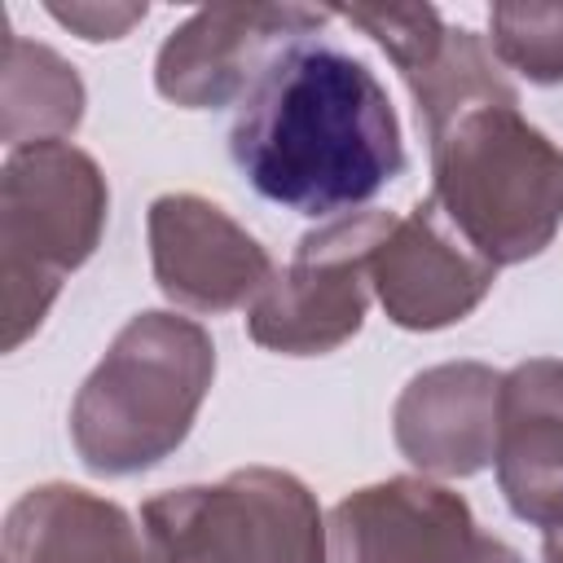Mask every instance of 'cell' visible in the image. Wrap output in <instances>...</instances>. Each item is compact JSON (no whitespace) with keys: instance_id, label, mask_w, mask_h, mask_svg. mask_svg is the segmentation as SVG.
<instances>
[{"instance_id":"16","label":"cell","mask_w":563,"mask_h":563,"mask_svg":"<svg viewBox=\"0 0 563 563\" xmlns=\"http://www.w3.org/2000/svg\"><path fill=\"white\" fill-rule=\"evenodd\" d=\"M493 57L528 84H563V4L559 0H501L488 9Z\"/></svg>"},{"instance_id":"14","label":"cell","mask_w":563,"mask_h":563,"mask_svg":"<svg viewBox=\"0 0 563 563\" xmlns=\"http://www.w3.org/2000/svg\"><path fill=\"white\" fill-rule=\"evenodd\" d=\"M0 110L4 141L13 150L35 141H62L84 119V84L66 57L48 44L9 35L4 40V75H0Z\"/></svg>"},{"instance_id":"6","label":"cell","mask_w":563,"mask_h":563,"mask_svg":"<svg viewBox=\"0 0 563 563\" xmlns=\"http://www.w3.org/2000/svg\"><path fill=\"white\" fill-rule=\"evenodd\" d=\"M391 220V211H356L303 233L290 264L251 303V339L282 356H321L347 343L365 321L369 264Z\"/></svg>"},{"instance_id":"3","label":"cell","mask_w":563,"mask_h":563,"mask_svg":"<svg viewBox=\"0 0 563 563\" xmlns=\"http://www.w3.org/2000/svg\"><path fill=\"white\" fill-rule=\"evenodd\" d=\"M431 141V198L488 264L541 255L563 224V150L519 101L471 106Z\"/></svg>"},{"instance_id":"7","label":"cell","mask_w":563,"mask_h":563,"mask_svg":"<svg viewBox=\"0 0 563 563\" xmlns=\"http://www.w3.org/2000/svg\"><path fill=\"white\" fill-rule=\"evenodd\" d=\"M325 563H523L484 532L444 484L391 475L334 501L325 515Z\"/></svg>"},{"instance_id":"4","label":"cell","mask_w":563,"mask_h":563,"mask_svg":"<svg viewBox=\"0 0 563 563\" xmlns=\"http://www.w3.org/2000/svg\"><path fill=\"white\" fill-rule=\"evenodd\" d=\"M110 189L92 154L70 141H35L0 172V303L4 352L31 339L62 282L97 251Z\"/></svg>"},{"instance_id":"12","label":"cell","mask_w":563,"mask_h":563,"mask_svg":"<svg viewBox=\"0 0 563 563\" xmlns=\"http://www.w3.org/2000/svg\"><path fill=\"white\" fill-rule=\"evenodd\" d=\"M493 466L519 519L563 523V361L532 356L501 374Z\"/></svg>"},{"instance_id":"17","label":"cell","mask_w":563,"mask_h":563,"mask_svg":"<svg viewBox=\"0 0 563 563\" xmlns=\"http://www.w3.org/2000/svg\"><path fill=\"white\" fill-rule=\"evenodd\" d=\"M48 13L84 40H119L145 18V4H48Z\"/></svg>"},{"instance_id":"9","label":"cell","mask_w":563,"mask_h":563,"mask_svg":"<svg viewBox=\"0 0 563 563\" xmlns=\"http://www.w3.org/2000/svg\"><path fill=\"white\" fill-rule=\"evenodd\" d=\"M369 277L378 303L400 330H444L484 303L497 264H488L427 194L409 216L391 220Z\"/></svg>"},{"instance_id":"10","label":"cell","mask_w":563,"mask_h":563,"mask_svg":"<svg viewBox=\"0 0 563 563\" xmlns=\"http://www.w3.org/2000/svg\"><path fill=\"white\" fill-rule=\"evenodd\" d=\"M150 264L158 290L194 312H229L273 282L268 251L216 202L163 194L150 202Z\"/></svg>"},{"instance_id":"13","label":"cell","mask_w":563,"mask_h":563,"mask_svg":"<svg viewBox=\"0 0 563 563\" xmlns=\"http://www.w3.org/2000/svg\"><path fill=\"white\" fill-rule=\"evenodd\" d=\"M4 563H154L132 515L75 484H40L4 515Z\"/></svg>"},{"instance_id":"15","label":"cell","mask_w":563,"mask_h":563,"mask_svg":"<svg viewBox=\"0 0 563 563\" xmlns=\"http://www.w3.org/2000/svg\"><path fill=\"white\" fill-rule=\"evenodd\" d=\"M405 84L413 92L418 106V123L431 132H440L449 119H457L471 106H488V101H519L510 79L501 75L497 57L488 53V44L466 31V26H449L444 44L418 62L413 70H405Z\"/></svg>"},{"instance_id":"1","label":"cell","mask_w":563,"mask_h":563,"mask_svg":"<svg viewBox=\"0 0 563 563\" xmlns=\"http://www.w3.org/2000/svg\"><path fill=\"white\" fill-rule=\"evenodd\" d=\"M229 154L260 198L299 216L352 211L405 167L387 88L317 35L286 44L242 92Z\"/></svg>"},{"instance_id":"11","label":"cell","mask_w":563,"mask_h":563,"mask_svg":"<svg viewBox=\"0 0 563 563\" xmlns=\"http://www.w3.org/2000/svg\"><path fill=\"white\" fill-rule=\"evenodd\" d=\"M501 374L479 361H444L405 383L391 409L396 449L427 475L466 479L497 449Z\"/></svg>"},{"instance_id":"5","label":"cell","mask_w":563,"mask_h":563,"mask_svg":"<svg viewBox=\"0 0 563 563\" xmlns=\"http://www.w3.org/2000/svg\"><path fill=\"white\" fill-rule=\"evenodd\" d=\"M154 563H325V519L303 479L242 466L141 506Z\"/></svg>"},{"instance_id":"2","label":"cell","mask_w":563,"mask_h":563,"mask_svg":"<svg viewBox=\"0 0 563 563\" xmlns=\"http://www.w3.org/2000/svg\"><path fill=\"white\" fill-rule=\"evenodd\" d=\"M216 378L211 334L176 312H136L70 405V440L88 471L136 475L189 435Z\"/></svg>"},{"instance_id":"8","label":"cell","mask_w":563,"mask_h":563,"mask_svg":"<svg viewBox=\"0 0 563 563\" xmlns=\"http://www.w3.org/2000/svg\"><path fill=\"white\" fill-rule=\"evenodd\" d=\"M330 9L312 4H233L198 9L180 22L154 62V88L185 110H216L255 84V75L295 40L317 35Z\"/></svg>"},{"instance_id":"18","label":"cell","mask_w":563,"mask_h":563,"mask_svg":"<svg viewBox=\"0 0 563 563\" xmlns=\"http://www.w3.org/2000/svg\"><path fill=\"white\" fill-rule=\"evenodd\" d=\"M541 554H545V563H563V523H554V528H545V541H541Z\"/></svg>"}]
</instances>
